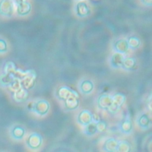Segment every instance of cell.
<instances>
[{"label": "cell", "mask_w": 152, "mask_h": 152, "mask_svg": "<svg viewBox=\"0 0 152 152\" xmlns=\"http://www.w3.org/2000/svg\"><path fill=\"white\" fill-rule=\"evenodd\" d=\"M126 101V96L122 93H116L112 96V103L107 110L110 114L119 112Z\"/></svg>", "instance_id": "cell-1"}, {"label": "cell", "mask_w": 152, "mask_h": 152, "mask_svg": "<svg viewBox=\"0 0 152 152\" xmlns=\"http://www.w3.org/2000/svg\"><path fill=\"white\" fill-rule=\"evenodd\" d=\"M50 109V103L46 99H39L34 102L31 107V110L39 116L46 115Z\"/></svg>", "instance_id": "cell-2"}, {"label": "cell", "mask_w": 152, "mask_h": 152, "mask_svg": "<svg viewBox=\"0 0 152 152\" xmlns=\"http://www.w3.org/2000/svg\"><path fill=\"white\" fill-rule=\"evenodd\" d=\"M26 145L31 150H37L43 144V137L38 132L31 133L26 139Z\"/></svg>", "instance_id": "cell-3"}, {"label": "cell", "mask_w": 152, "mask_h": 152, "mask_svg": "<svg viewBox=\"0 0 152 152\" xmlns=\"http://www.w3.org/2000/svg\"><path fill=\"white\" fill-rule=\"evenodd\" d=\"M75 14L80 18H84L88 16L91 13V9L85 1H77L74 6Z\"/></svg>", "instance_id": "cell-4"}, {"label": "cell", "mask_w": 152, "mask_h": 152, "mask_svg": "<svg viewBox=\"0 0 152 152\" xmlns=\"http://www.w3.org/2000/svg\"><path fill=\"white\" fill-rule=\"evenodd\" d=\"M36 74L33 71H26L23 77L20 80L21 86L28 90L33 87L35 83Z\"/></svg>", "instance_id": "cell-5"}, {"label": "cell", "mask_w": 152, "mask_h": 152, "mask_svg": "<svg viewBox=\"0 0 152 152\" xmlns=\"http://www.w3.org/2000/svg\"><path fill=\"white\" fill-rule=\"evenodd\" d=\"M14 2L13 0H0V15L11 17L14 13Z\"/></svg>", "instance_id": "cell-6"}, {"label": "cell", "mask_w": 152, "mask_h": 152, "mask_svg": "<svg viewBox=\"0 0 152 152\" xmlns=\"http://www.w3.org/2000/svg\"><path fill=\"white\" fill-rule=\"evenodd\" d=\"M16 5V12L19 16H26L29 14L31 11V5L27 1H14Z\"/></svg>", "instance_id": "cell-7"}, {"label": "cell", "mask_w": 152, "mask_h": 152, "mask_svg": "<svg viewBox=\"0 0 152 152\" xmlns=\"http://www.w3.org/2000/svg\"><path fill=\"white\" fill-rule=\"evenodd\" d=\"M77 123L85 126L93 122V113L88 109H83L79 112L77 116Z\"/></svg>", "instance_id": "cell-8"}, {"label": "cell", "mask_w": 152, "mask_h": 152, "mask_svg": "<svg viewBox=\"0 0 152 152\" xmlns=\"http://www.w3.org/2000/svg\"><path fill=\"white\" fill-rule=\"evenodd\" d=\"M96 103L99 109L107 110L112 103V96L106 93L102 94L98 96Z\"/></svg>", "instance_id": "cell-9"}, {"label": "cell", "mask_w": 152, "mask_h": 152, "mask_svg": "<svg viewBox=\"0 0 152 152\" xmlns=\"http://www.w3.org/2000/svg\"><path fill=\"white\" fill-rule=\"evenodd\" d=\"M132 129L133 125L130 116L127 114L119 124V129L122 134L128 135L132 132Z\"/></svg>", "instance_id": "cell-10"}, {"label": "cell", "mask_w": 152, "mask_h": 152, "mask_svg": "<svg viewBox=\"0 0 152 152\" xmlns=\"http://www.w3.org/2000/svg\"><path fill=\"white\" fill-rule=\"evenodd\" d=\"M64 106L66 110H74L76 109L80 104L78 94L77 92L69 96L64 101Z\"/></svg>", "instance_id": "cell-11"}, {"label": "cell", "mask_w": 152, "mask_h": 152, "mask_svg": "<svg viewBox=\"0 0 152 152\" xmlns=\"http://www.w3.org/2000/svg\"><path fill=\"white\" fill-rule=\"evenodd\" d=\"M75 92V90L68 86H62L57 89L56 96L59 100L64 101Z\"/></svg>", "instance_id": "cell-12"}, {"label": "cell", "mask_w": 152, "mask_h": 152, "mask_svg": "<svg viewBox=\"0 0 152 152\" xmlns=\"http://www.w3.org/2000/svg\"><path fill=\"white\" fill-rule=\"evenodd\" d=\"M94 84L93 82L88 79H84L80 81L78 89L83 94H89L94 90Z\"/></svg>", "instance_id": "cell-13"}, {"label": "cell", "mask_w": 152, "mask_h": 152, "mask_svg": "<svg viewBox=\"0 0 152 152\" xmlns=\"http://www.w3.org/2000/svg\"><path fill=\"white\" fill-rule=\"evenodd\" d=\"M112 49L115 52L121 54L126 53L129 49L126 39H119L116 40L112 45Z\"/></svg>", "instance_id": "cell-14"}, {"label": "cell", "mask_w": 152, "mask_h": 152, "mask_svg": "<svg viewBox=\"0 0 152 152\" xmlns=\"http://www.w3.org/2000/svg\"><path fill=\"white\" fill-rule=\"evenodd\" d=\"M136 122L137 125L142 130L149 129L151 123L150 117L147 113H142L139 115L137 118Z\"/></svg>", "instance_id": "cell-15"}, {"label": "cell", "mask_w": 152, "mask_h": 152, "mask_svg": "<svg viewBox=\"0 0 152 152\" xmlns=\"http://www.w3.org/2000/svg\"><path fill=\"white\" fill-rule=\"evenodd\" d=\"M12 96L14 100L17 103L24 102L27 100L28 97V90L23 87L12 93Z\"/></svg>", "instance_id": "cell-16"}, {"label": "cell", "mask_w": 152, "mask_h": 152, "mask_svg": "<svg viewBox=\"0 0 152 152\" xmlns=\"http://www.w3.org/2000/svg\"><path fill=\"white\" fill-rule=\"evenodd\" d=\"M124 58L125 56H124V54L115 52L110 58V65L114 69L121 68Z\"/></svg>", "instance_id": "cell-17"}, {"label": "cell", "mask_w": 152, "mask_h": 152, "mask_svg": "<svg viewBox=\"0 0 152 152\" xmlns=\"http://www.w3.org/2000/svg\"><path fill=\"white\" fill-rule=\"evenodd\" d=\"M118 140L113 137L108 138L105 140L103 145V149L106 152L117 151Z\"/></svg>", "instance_id": "cell-18"}, {"label": "cell", "mask_w": 152, "mask_h": 152, "mask_svg": "<svg viewBox=\"0 0 152 152\" xmlns=\"http://www.w3.org/2000/svg\"><path fill=\"white\" fill-rule=\"evenodd\" d=\"M26 134L25 129L20 125H15L12 126L10 130V135L11 137L16 140H22Z\"/></svg>", "instance_id": "cell-19"}, {"label": "cell", "mask_w": 152, "mask_h": 152, "mask_svg": "<svg viewBox=\"0 0 152 152\" xmlns=\"http://www.w3.org/2000/svg\"><path fill=\"white\" fill-rule=\"evenodd\" d=\"M137 65V61L134 57L124 58L121 68L126 71H131L134 69Z\"/></svg>", "instance_id": "cell-20"}, {"label": "cell", "mask_w": 152, "mask_h": 152, "mask_svg": "<svg viewBox=\"0 0 152 152\" xmlns=\"http://www.w3.org/2000/svg\"><path fill=\"white\" fill-rule=\"evenodd\" d=\"M126 40L128 42L129 49H131L132 50L137 49L141 45V40L137 36H131L129 37L126 39Z\"/></svg>", "instance_id": "cell-21"}, {"label": "cell", "mask_w": 152, "mask_h": 152, "mask_svg": "<svg viewBox=\"0 0 152 152\" xmlns=\"http://www.w3.org/2000/svg\"><path fill=\"white\" fill-rule=\"evenodd\" d=\"M15 79L14 75L2 72L0 75V85L2 87H8Z\"/></svg>", "instance_id": "cell-22"}, {"label": "cell", "mask_w": 152, "mask_h": 152, "mask_svg": "<svg viewBox=\"0 0 152 152\" xmlns=\"http://www.w3.org/2000/svg\"><path fill=\"white\" fill-rule=\"evenodd\" d=\"M17 69V68L15 64L13 62L7 61L5 63V64L3 66L2 72L12 75L14 77V74L16 72Z\"/></svg>", "instance_id": "cell-23"}, {"label": "cell", "mask_w": 152, "mask_h": 152, "mask_svg": "<svg viewBox=\"0 0 152 152\" xmlns=\"http://www.w3.org/2000/svg\"><path fill=\"white\" fill-rule=\"evenodd\" d=\"M131 150V145L129 141L126 140L118 141L117 151L118 152H129Z\"/></svg>", "instance_id": "cell-24"}, {"label": "cell", "mask_w": 152, "mask_h": 152, "mask_svg": "<svg viewBox=\"0 0 152 152\" xmlns=\"http://www.w3.org/2000/svg\"><path fill=\"white\" fill-rule=\"evenodd\" d=\"M84 127L85 128L84 129V133L87 136H93L96 133H97L96 123L94 122L90 123L89 124L85 126Z\"/></svg>", "instance_id": "cell-25"}, {"label": "cell", "mask_w": 152, "mask_h": 152, "mask_svg": "<svg viewBox=\"0 0 152 152\" xmlns=\"http://www.w3.org/2000/svg\"><path fill=\"white\" fill-rule=\"evenodd\" d=\"M96 125L97 132H100V133H103L105 132L107 128V124L106 122L102 119L96 122Z\"/></svg>", "instance_id": "cell-26"}, {"label": "cell", "mask_w": 152, "mask_h": 152, "mask_svg": "<svg viewBox=\"0 0 152 152\" xmlns=\"http://www.w3.org/2000/svg\"><path fill=\"white\" fill-rule=\"evenodd\" d=\"M8 46L7 42L3 39L0 38V53H5L7 51Z\"/></svg>", "instance_id": "cell-27"}, {"label": "cell", "mask_w": 152, "mask_h": 152, "mask_svg": "<svg viewBox=\"0 0 152 152\" xmlns=\"http://www.w3.org/2000/svg\"><path fill=\"white\" fill-rule=\"evenodd\" d=\"M141 3L145 7H151L152 5V0H140Z\"/></svg>", "instance_id": "cell-28"}, {"label": "cell", "mask_w": 152, "mask_h": 152, "mask_svg": "<svg viewBox=\"0 0 152 152\" xmlns=\"http://www.w3.org/2000/svg\"><path fill=\"white\" fill-rule=\"evenodd\" d=\"M77 1H86V0H75Z\"/></svg>", "instance_id": "cell-29"}]
</instances>
